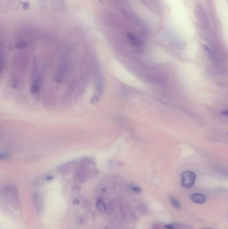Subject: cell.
Masks as SVG:
<instances>
[{"label":"cell","mask_w":228,"mask_h":229,"mask_svg":"<svg viewBox=\"0 0 228 229\" xmlns=\"http://www.w3.org/2000/svg\"><path fill=\"white\" fill-rule=\"evenodd\" d=\"M196 175L191 171H185L181 174V184L185 188H191L195 185Z\"/></svg>","instance_id":"1"},{"label":"cell","mask_w":228,"mask_h":229,"mask_svg":"<svg viewBox=\"0 0 228 229\" xmlns=\"http://www.w3.org/2000/svg\"><path fill=\"white\" fill-rule=\"evenodd\" d=\"M191 200L193 202L198 204H201L206 201V197L203 194L196 193L193 194L191 196Z\"/></svg>","instance_id":"2"},{"label":"cell","mask_w":228,"mask_h":229,"mask_svg":"<svg viewBox=\"0 0 228 229\" xmlns=\"http://www.w3.org/2000/svg\"><path fill=\"white\" fill-rule=\"evenodd\" d=\"M127 39L130 44H131L132 46H135L138 47L142 44L140 40L137 38V36H135L133 34L129 33L127 34Z\"/></svg>","instance_id":"3"},{"label":"cell","mask_w":228,"mask_h":229,"mask_svg":"<svg viewBox=\"0 0 228 229\" xmlns=\"http://www.w3.org/2000/svg\"><path fill=\"white\" fill-rule=\"evenodd\" d=\"M42 198L39 194H36V195L34 196V204L35 206V208L36 209L37 212L40 213L42 209Z\"/></svg>","instance_id":"4"},{"label":"cell","mask_w":228,"mask_h":229,"mask_svg":"<svg viewBox=\"0 0 228 229\" xmlns=\"http://www.w3.org/2000/svg\"><path fill=\"white\" fill-rule=\"evenodd\" d=\"M96 207L98 210L102 213H105L106 210H107V208H106L105 204L102 201H98L96 202Z\"/></svg>","instance_id":"5"},{"label":"cell","mask_w":228,"mask_h":229,"mask_svg":"<svg viewBox=\"0 0 228 229\" xmlns=\"http://www.w3.org/2000/svg\"><path fill=\"white\" fill-rule=\"evenodd\" d=\"M169 200H170V202H171V204H172L173 207H174L175 208H177V209H179L181 208V204L180 202L178 201V200L175 198L174 197H170L169 198Z\"/></svg>","instance_id":"6"},{"label":"cell","mask_w":228,"mask_h":229,"mask_svg":"<svg viewBox=\"0 0 228 229\" xmlns=\"http://www.w3.org/2000/svg\"><path fill=\"white\" fill-rule=\"evenodd\" d=\"M132 190L133 191V192H136V193H141V191H142V190H141V189L139 187H138V186H132Z\"/></svg>","instance_id":"7"},{"label":"cell","mask_w":228,"mask_h":229,"mask_svg":"<svg viewBox=\"0 0 228 229\" xmlns=\"http://www.w3.org/2000/svg\"><path fill=\"white\" fill-rule=\"evenodd\" d=\"M221 113L222 115L228 117V109H226V110H224L223 111H221Z\"/></svg>","instance_id":"8"}]
</instances>
